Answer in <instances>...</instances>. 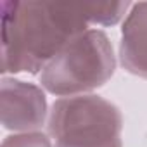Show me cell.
Masks as SVG:
<instances>
[{"mask_svg": "<svg viewBox=\"0 0 147 147\" xmlns=\"http://www.w3.org/2000/svg\"><path fill=\"white\" fill-rule=\"evenodd\" d=\"M88 30L82 4L2 2V73L38 75Z\"/></svg>", "mask_w": 147, "mask_h": 147, "instance_id": "6da1fadb", "label": "cell"}, {"mask_svg": "<svg viewBox=\"0 0 147 147\" xmlns=\"http://www.w3.org/2000/svg\"><path fill=\"white\" fill-rule=\"evenodd\" d=\"M116 71V55L102 30L73 38L40 73L42 88L57 97L87 95L106 85Z\"/></svg>", "mask_w": 147, "mask_h": 147, "instance_id": "7a4b0ae2", "label": "cell"}, {"mask_svg": "<svg viewBox=\"0 0 147 147\" xmlns=\"http://www.w3.org/2000/svg\"><path fill=\"white\" fill-rule=\"evenodd\" d=\"M47 130L54 147H123L121 111L94 94L54 100Z\"/></svg>", "mask_w": 147, "mask_h": 147, "instance_id": "3957f363", "label": "cell"}, {"mask_svg": "<svg viewBox=\"0 0 147 147\" xmlns=\"http://www.w3.org/2000/svg\"><path fill=\"white\" fill-rule=\"evenodd\" d=\"M47 97L42 87L4 76L0 82V119L14 133L38 131L47 119Z\"/></svg>", "mask_w": 147, "mask_h": 147, "instance_id": "277c9868", "label": "cell"}, {"mask_svg": "<svg viewBox=\"0 0 147 147\" xmlns=\"http://www.w3.org/2000/svg\"><path fill=\"white\" fill-rule=\"evenodd\" d=\"M119 62L125 71L147 80V2L131 4L121 26Z\"/></svg>", "mask_w": 147, "mask_h": 147, "instance_id": "5b68a950", "label": "cell"}, {"mask_svg": "<svg viewBox=\"0 0 147 147\" xmlns=\"http://www.w3.org/2000/svg\"><path fill=\"white\" fill-rule=\"evenodd\" d=\"M128 9H131L130 2H85L82 4V11L88 24H99V26L118 24L125 18Z\"/></svg>", "mask_w": 147, "mask_h": 147, "instance_id": "8992f818", "label": "cell"}, {"mask_svg": "<svg viewBox=\"0 0 147 147\" xmlns=\"http://www.w3.org/2000/svg\"><path fill=\"white\" fill-rule=\"evenodd\" d=\"M0 147H52V140L43 131H26L5 137Z\"/></svg>", "mask_w": 147, "mask_h": 147, "instance_id": "52a82bcc", "label": "cell"}]
</instances>
